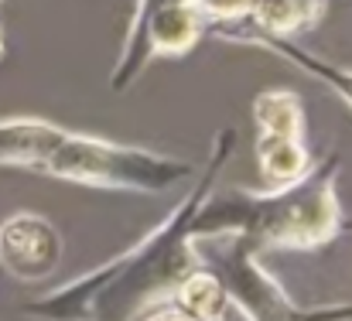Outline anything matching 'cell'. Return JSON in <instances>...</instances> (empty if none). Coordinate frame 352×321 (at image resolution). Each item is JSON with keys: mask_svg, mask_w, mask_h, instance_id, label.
Instances as JSON below:
<instances>
[{"mask_svg": "<svg viewBox=\"0 0 352 321\" xmlns=\"http://www.w3.org/2000/svg\"><path fill=\"white\" fill-rule=\"evenodd\" d=\"M339 161L329 157L318 168H308L298 181L274 192H226L216 202H202L192 215V239L209 236H243L260 250H315L329 243L339 225L336 199Z\"/></svg>", "mask_w": 352, "mask_h": 321, "instance_id": "cell-1", "label": "cell"}, {"mask_svg": "<svg viewBox=\"0 0 352 321\" xmlns=\"http://www.w3.org/2000/svg\"><path fill=\"white\" fill-rule=\"evenodd\" d=\"M38 171L62 178V181L154 195V192H168L178 181H185L192 164L168 157V154L144 151V147H126V144L100 140L89 133L62 130V137L41 157Z\"/></svg>", "mask_w": 352, "mask_h": 321, "instance_id": "cell-2", "label": "cell"}, {"mask_svg": "<svg viewBox=\"0 0 352 321\" xmlns=\"http://www.w3.org/2000/svg\"><path fill=\"white\" fill-rule=\"evenodd\" d=\"M206 17L195 7V0H137L130 31L120 52L113 89L123 93L137 82V76L154 62L168 55H185L206 31Z\"/></svg>", "mask_w": 352, "mask_h": 321, "instance_id": "cell-3", "label": "cell"}, {"mask_svg": "<svg viewBox=\"0 0 352 321\" xmlns=\"http://www.w3.org/2000/svg\"><path fill=\"white\" fill-rule=\"evenodd\" d=\"M0 263L17 280H45L62 263V236L38 212H17L0 222Z\"/></svg>", "mask_w": 352, "mask_h": 321, "instance_id": "cell-4", "label": "cell"}, {"mask_svg": "<svg viewBox=\"0 0 352 321\" xmlns=\"http://www.w3.org/2000/svg\"><path fill=\"white\" fill-rule=\"evenodd\" d=\"M216 34L223 41H239V45H256V48H267L280 58H287L291 65H298L301 72H308L311 79H318L322 86H329L339 100H346L352 107V69H342L336 62H325L318 55H311L308 48L294 45V38H280V34H263V31H250V27H239V24H216Z\"/></svg>", "mask_w": 352, "mask_h": 321, "instance_id": "cell-5", "label": "cell"}, {"mask_svg": "<svg viewBox=\"0 0 352 321\" xmlns=\"http://www.w3.org/2000/svg\"><path fill=\"white\" fill-rule=\"evenodd\" d=\"M322 14H325V0H253L246 17L226 21V24H239V27L263 31V34L294 38L298 31L318 24Z\"/></svg>", "mask_w": 352, "mask_h": 321, "instance_id": "cell-6", "label": "cell"}, {"mask_svg": "<svg viewBox=\"0 0 352 321\" xmlns=\"http://www.w3.org/2000/svg\"><path fill=\"white\" fill-rule=\"evenodd\" d=\"M65 126L45 120H0V164L38 171L48 147L62 137Z\"/></svg>", "mask_w": 352, "mask_h": 321, "instance_id": "cell-7", "label": "cell"}, {"mask_svg": "<svg viewBox=\"0 0 352 321\" xmlns=\"http://www.w3.org/2000/svg\"><path fill=\"white\" fill-rule=\"evenodd\" d=\"M256 161H260V171L270 188H284L311 168V157H308V147L301 137L263 133V130L256 137Z\"/></svg>", "mask_w": 352, "mask_h": 321, "instance_id": "cell-8", "label": "cell"}, {"mask_svg": "<svg viewBox=\"0 0 352 321\" xmlns=\"http://www.w3.org/2000/svg\"><path fill=\"white\" fill-rule=\"evenodd\" d=\"M175 305L192 315L195 321H223L233 308L223 280L212 270H192L178 287H175Z\"/></svg>", "mask_w": 352, "mask_h": 321, "instance_id": "cell-9", "label": "cell"}, {"mask_svg": "<svg viewBox=\"0 0 352 321\" xmlns=\"http://www.w3.org/2000/svg\"><path fill=\"white\" fill-rule=\"evenodd\" d=\"M253 120H256V130H263V133L301 137V130H305L301 100L291 89H267V93H260L253 100Z\"/></svg>", "mask_w": 352, "mask_h": 321, "instance_id": "cell-10", "label": "cell"}, {"mask_svg": "<svg viewBox=\"0 0 352 321\" xmlns=\"http://www.w3.org/2000/svg\"><path fill=\"white\" fill-rule=\"evenodd\" d=\"M195 7L202 10L206 21H216V24H226V21H239L250 14L253 0H195Z\"/></svg>", "mask_w": 352, "mask_h": 321, "instance_id": "cell-11", "label": "cell"}, {"mask_svg": "<svg viewBox=\"0 0 352 321\" xmlns=\"http://www.w3.org/2000/svg\"><path fill=\"white\" fill-rule=\"evenodd\" d=\"M147 321H195V318H192V315H185L178 305H164V308H157Z\"/></svg>", "mask_w": 352, "mask_h": 321, "instance_id": "cell-12", "label": "cell"}, {"mask_svg": "<svg viewBox=\"0 0 352 321\" xmlns=\"http://www.w3.org/2000/svg\"><path fill=\"white\" fill-rule=\"evenodd\" d=\"M0 52H3V38H0Z\"/></svg>", "mask_w": 352, "mask_h": 321, "instance_id": "cell-13", "label": "cell"}]
</instances>
